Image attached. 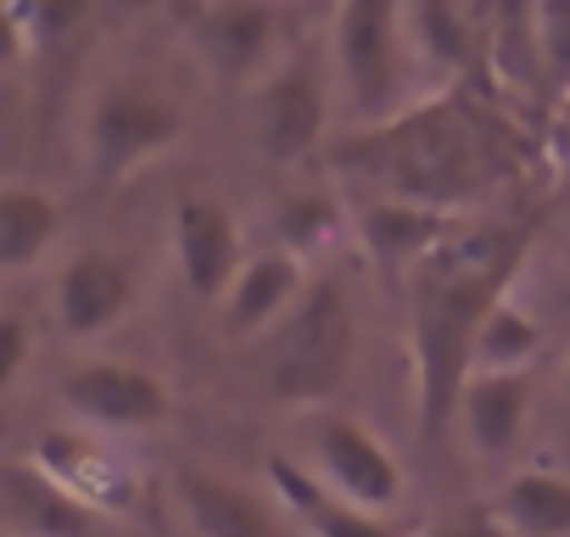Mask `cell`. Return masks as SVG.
<instances>
[{"label": "cell", "mask_w": 570, "mask_h": 537, "mask_svg": "<svg viewBox=\"0 0 570 537\" xmlns=\"http://www.w3.org/2000/svg\"><path fill=\"white\" fill-rule=\"evenodd\" d=\"M325 157L342 179H358L364 196L470 213L520 168V140L470 85H453L381 124H358Z\"/></svg>", "instance_id": "6da1fadb"}, {"label": "cell", "mask_w": 570, "mask_h": 537, "mask_svg": "<svg viewBox=\"0 0 570 537\" xmlns=\"http://www.w3.org/2000/svg\"><path fill=\"white\" fill-rule=\"evenodd\" d=\"M542 235V213H520L509 224H459L414 275L409 292V353H414V414L420 437L436 442L459 414L464 381L475 370L481 320L498 297L514 292L520 268Z\"/></svg>", "instance_id": "7a4b0ae2"}, {"label": "cell", "mask_w": 570, "mask_h": 537, "mask_svg": "<svg viewBox=\"0 0 570 537\" xmlns=\"http://www.w3.org/2000/svg\"><path fill=\"white\" fill-rule=\"evenodd\" d=\"M358 353V320L342 281H308L274 331L257 336V375L285 403H325Z\"/></svg>", "instance_id": "3957f363"}, {"label": "cell", "mask_w": 570, "mask_h": 537, "mask_svg": "<svg viewBox=\"0 0 570 537\" xmlns=\"http://www.w3.org/2000/svg\"><path fill=\"white\" fill-rule=\"evenodd\" d=\"M331 62L342 107L358 124H381L409 107V0H342L331 23Z\"/></svg>", "instance_id": "277c9868"}, {"label": "cell", "mask_w": 570, "mask_h": 537, "mask_svg": "<svg viewBox=\"0 0 570 537\" xmlns=\"http://www.w3.org/2000/svg\"><path fill=\"white\" fill-rule=\"evenodd\" d=\"M185 135V107L168 96V85L146 74L101 79L85 107V168L96 185H118Z\"/></svg>", "instance_id": "5b68a950"}, {"label": "cell", "mask_w": 570, "mask_h": 537, "mask_svg": "<svg viewBox=\"0 0 570 537\" xmlns=\"http://www.w3.org/2000/svg\"><path fill=\"white\" fill-rule=\"evenodd\" d=\"M279 12L274 0H207L190 18V57L218 90H257L274 68Z\"/></svg>", "instance_id": "8992f818"}, {"label": "cell", "mask_w": 570, "mask_h": 537, "mask_svg": "<svg viewBox=\"0 0 570 537\" xmlns=\"http://www.w3.org/2000/svg\"><path fill=\"white\" fill-rule=\"evenodd\" d=\"M331 129V85L308 62H285L252 90V140L268 163L292 168L325 146Z\"/></svg>", "instance_id": "52a82bcc"}, {"label": "cell", "mask_w": 570, "mask_h": 537, "mask_svg": "<svg viewBox=\"0 0 570 537\" xmlns=\"http://www.w3.org/2000/svg\"><path fill=\"white\" fill-rule=\"evenodd\" d=\"M308 448H314V465L320 476L347 492L353 504L364 509H392L403 498V470L392 459V448L353 414H336V409H320L314 426H308Z\"/></svg>", "instance_id": "ba28073f"}, {"label": "cell", "mask_w": 570, "mask_h": 537, "mask_svg": "<svg viewBox=\"0 0 570 537\" xmlns=\"http://www.w3.org/2000/svg\"><path fill=\"white\" fill-rule=\"evenodd\" d=\"M140 297V275L135 263L112 246H85L57 268V286H51V309L57 325L68 336H107Z\"/></svg>", "instance_id": "9c48e42d"}, {"label": "cell", "mask_w": 570, "mask_h": 537, "mask_svg": "<svg viewBox=\"0 0 570 537\" xmlns=\"http://www.w3.org/2000/svg\"><path fill=\"white\" fill-rule=\"evenodd\" d=\"M62 403L90 420V426H112V431H151L168 420V387L151 370L135 364H112V359H90L79 370L62 375Z\"/></svg>", "instance_id": "30bf717a"}, {"label": "cell", "mask_w": 570, "mask_h": 537, "mask_svg": "<svg viewBox=\"0 0 570 537\" xmlns=\"http://www.w3.org/2000/svg\"><path fill=\"white\" fill-rule=\"evenodd\" d=\"M174 263H179V275L190 286V297L202 303H224V292L235 286L240 275V224L235 213L218 202V196H185L174 207Z\"/></svg>", "instance_id": "8fae6325"}, {"label": "cell", "mask_w": 570, "mask_h": 537, "mask_svg": "<svg viewBox=\"0 0 570 537\" xmlns=\"http://www.w3.org/2000/svg\"><path fill=\"white\" fill-rule=\"evenodd\" d=\"M0 509L12 537H101V509L68 492L35 453H12L0 465Z\"/></svg>", "instance_id": "7c38bea8"}, {"label": "cell", "mask_w": 570, "mask_h": 537, "mask_svg": "<svg viewBox=\"0 0 570 537\" xmlns=\"http://www.w3.org/2000/svg\"><path fill=\"white\" fill-rule=\"evenodd\" d=\"M464 218L470 213H448V207H425V202H403V196H364L353 224H358V241L375 257V268H386L403 286Z\"/></svg>", "instance_id": "4fadbf2b"}, {"label": "cell", "mask_w": 570, "mask_h": 537, "mask_svg": "<svg viewBox=\"0 0 570 537\" xmlns=\"http://www.w3.org/2000/svg\"><path fill=\"white\" fill-rule=\"evenodd\" d=\"M35 459H40L68 492H79L85 504H96L101 515H124V509L140 504V476H135L107 442H96V437L79 431V426H46V431L35 437Z\"/></svg>", "instance_id": "5bb4252c"}, {"label": "cell", "mask_w": 570, "mask_h": 537, "mask_svg": "<svg viewBox=\"0 0 570 537\" xmlns=\"http://www.w3.org/2000/svg\"><path fill=\"white\" fill-rule=\"evenodd\" d=\"M268 487L308 537H403L381 509L353 504L347 492H336L325 476L303 470L297 459H268Z\"/></svg>", "instance_id": "9a60e30c"}, {"label": "cell", "mask_w": 570, "mask_h": 537, "mask_svg": "<svg viewBox=\"0 0 570 537\" xmlns=\"http://www.w3.org/2000/svg\"><path fill=\"white\" fill-rule=\"evenodd\" d=\"M308 292V275H303V257L285 252V246H268V252H252L240 263L235 286L224 292V331L229 336H263L274 331L292 303Z\"/></svg>", "instance_id": "2e32d148"}, {"label": "cell", "mask_w": 570, "mask_h": 537, "mask_svg": "<svg viewBox=\"0 0 570 537\" xmlns=\"http://www.w3.org/2000/svg\"><path fill=\"white\" fill-rule=\"evenodd\" d=\"M531 392H537V364H525V370H475L464 381L459 420H464L481 459H503L520 442V426L531 414Z\"/></svg>", "instance_id": "e0dca14e"}, {"label": "cell", "mask_w": 570, "mask_h": 537, "mask_svg": "<svg viewBox=\"0 0 570 537\" xmlns=\"http://www.w3.org/2000/svg\"><path fill=\"white\" fill-rule=\"evenodd\" d=\"M174 492H179V509L196 537H285L274 509L252 487H240L218 470H179Z\"/></svg>", "instance_id": "ac0fdd59"}, {"label": "cell", "mask_w": 570, "mask_h": 537, "mask_svg": "<svg viewBox=\"0 0 570 537\" xmlns=\"http://www.w3.org/2000/svg\"><path fill=\"white\" fill-rule=\"evenodd\" d=\"M492 509L514 537H570V476L520 470L492 492Z\"/></svg>", "instance_id": "d6986e66"}, {"label": "cell", "mask_w": 570, "mask_h": 537, "mask_svg": "<svg viewBox=\"0 0 570 537\" xmlns=\"http://www.w3.org/2000/svg\"><path fill=\"white\" fill-rule=\"evenodd\" d=\"M62 230V207L35 191V185H7L0 191V268L7 275H23L29 263L46 257V246Z\"/></svg>", "instance_id": "ffe728a7"}, {"label": "cell", "mask_w": 570, "mask_h": 537, "mask_svg": "<svg viewBox=\"0 0 570 537\" xmlns=\"http://www.w3.org/2000/svg\"><path fill=\"white\" fill-rule=\"evenodd\" d=\"M409 35L453 79L481 62V29H475L464 0H409Z\"/></svg>", "instance_id": "44dd1931"}, {"label": "cell", "mask_w": 570, "mask_h": 537, "mask_svg": "<svg viewBox=\"0 0 570 537\" xmlns=\"http://www.w3.org/2000/svg\"><path fill=\"white\" fill-rule=\"evenodd\" d=\"M342 230H347V207L331 191H292L274 207V235H279L285 252H297V257L325 252Z\"/></svg>", "instance_id": "7402d4cb"}, {"label": "cell", "mask_w": 570, "mask_h": 537, "mask_svg": "<svg viewBox=\"0 0 570 537\" xmlns=\"http://www.w3.org/2000/svg\"><path fill=\"white\" fill-rule=\"evenodd\" d=\"M537 353H542V325L514 303V292L498 297V309L481 320V336H475V370H525L537 364Z\"/></svg>", "instance_id": "603a6c76"}, {"label": "cell", "mask_w": 570, "mask_h": 537, "mask_svg": "<svg viewBox=\"0 0 570 537\" xmlns=\"http://www.w3.org/2000/svg\"><path fill=\"white\" fill-rule=\"evenodd\" d=\"M537 68L553 96H570V0H537Z\"/></svg>", "instance_id": "cb8c5ba5"}, {"label": "cell", "mask_w": 570, "mask_h": 537, "mask_svg": "<svg viewBox=\"0 0 570 537\" xmlns=\"http://www.w3.org/2000/svg\"><path fill=\"white\" fill-rule=\"evenodd\" d=\"M90 18V0H18V29H35L40 46L73 35Z\"/></svg>", "instance_id": "d4e9b609"}, {"label": "cell", "mask_w": 570, "mask_h": 537, "mask_svg": "<svg viewBox=\"0 0 570 537\" xmlns=\"http://www.w3.org/2000/svg\"><path fill=\"white\" fill-rule=\"evenodd\" d=\"M409 537H514L503 520H498V509L487 504V509H453V515H442V520H425L420 531H409Z\"/></svg>", "instance_id": "484cf974"}, {"label": "cell", "mask_w": 570, "mask_h": 537, "mask_svg": "<svg viewBox=\"0 0 570 537\" xmlns=\"http://www.w3.org/2000/svg\"><path fill=\"white\" fill-rule=\"evenodd\" d=\"M23 364H29V320L7 314L0 320V387H18Z\"/></svg>", "instance_id": "4316f807"}, {"label": "cell", "mask_w": 570, "mask_h": 537, "mask_svg": "<svg viewBox=\"0 0 570 537\" xmlns=\"http://www.w3.org/2000/svg\"><path fill=\"white\" fill-rule=\"evenodd\" d=\"M553 157H559V168L570 174V96H564V113L553 118Z\"/></svg>", "instance_id": "83f0119b"}, {"label": "cell", "mask_w": 570, "mask_h": 537, "mask_svg": "<svg viewBox=\"0 0 570 537\" xmlns=\"http://www.w3.org/2000/svg\"><path fill=\"white\" fill-rule=\"evenodd\" d=\"M112 7H118V12H135V18H140V12H151V7H163V0H112Z\"/></svg>", "instance_id": "f1b7e54d"}, {"label": "cell", "mask_w": 570, "mask_h": 537, "mask_svg": "<svg viewBox=\"0 0 570 537\" xmlns=\"http://www.w3.org/2000/svg\"><path fill=\"white\" fill-rule=\"evenodd\" d=\"M564 392H570V370H564Z\"/></svg>", "instance_id": "f546056e"}]
</instances>
